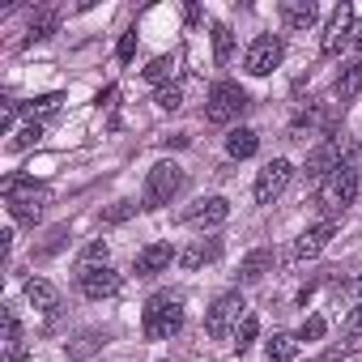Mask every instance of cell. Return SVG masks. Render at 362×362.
<instances>
[{"mask_svg":"<svg viewBox=\"0 0 362 362\" xmlns=\"http://www.w3.org/2000/svg\"><path fill=\"white\" fill-rule=\"evenodd\" d=\"M222 256V239H197L192 247H184L179 252V269H205V264H214Z\"/></svg>","mask_w":362,"mask_h":362,"instance_id":"cell-15","label":"cell"},{"mask_svg":"<svg viewBox=\"0 0 362 362\" xmlns=\"http://www.w3.org/2000/svg\"><path fill=\"white\" fill-rule=\"evenodd\" d=\"M320 18V9L311 5V0H281V22L290 30H311Z\"/></svg>","mask_w":362,"mask_h":362,"instance_id":"cell-16","label":"cell"},{"mask_svg":"<svg viewBox=\"0 0 362 362\" xmlns=\"http://www.w3.org/2000/svg\"><path fill=\"white\" fill-rule=\"evenodd\" d=\"M153 103H158L162 111H179V107H184V86H175V81L162 86V90L153 94Z\"/></svg>","mask_w":362,"mask_h":362,"instance_id":"cell-29","label":"cell"},{"mask_svg":"<svg viewBox=\"0 0 362 362\" xmlns=\"http://www.w3.org/2000/svg\"><path fill=\"white\" fill-rule=\"evenodd\" d=\"M354 166H358V170H362V145H358V153H354Z\"/></svg>","mask_w":362,"mask_h":362,"instance_id":"cell-39","label":"cell"},{"mask_svg":"<svg viewBox=\"0 0 362 362\" xmlns=\"http://www.w3.org/2000/svg\"><path fill=\"white\" fill-rule=\"evenodd\" d=\"M256 149H260V136H256L252 128H235V132L226 136V153H230V158H252Z\"/></svg>","mask_w":362,"mask_h":362,"instance_id":"cell-21","label":"cell"},{"mask_svg":"<svg viewBox=\"0 0 362 362\" xmlns=\"http://www.w3.org/2000/svg\"><path fill=\"white\" fill-rule=\"evenodd\" d=\"M358 94H362V60L337 77V98H341V103H349V98H358Z\"/></svg>","mask_w":362,"mask_h":362,"instance_id":"cell-23","label":"cell"},{"mask_svg":"<svg viewBox=\"0 0 362 362\" xmlns=\"http://www.w3.org/2000/svg\"><path fill=\"white\" fill-rule=\"evenodd\" d=\"M320 337H324V320H320V315L303 320V328H298V341H320Z\"/></svg>","mask_w":362,"mask_h":362,"instance_id":"cell-32","label":"cell"},{"mask_svg":"<svg viewBox=\"0 0 362 362\" xmlns=\"http://www.w3.org/2000/svg\"><path fill=\"white\" fill-rule=\"evenodd\" d=\"M56 26H60V13H56V9H39V13L30 18L26 43H43V39H52V35H56Z\"/></svg>","mask_w":362,"mask_h":362,"instance_id":"cell-20","label":"cell"},{"mask_svg":"<svg viewBox=\"0 0 362 362\" xmlns=\"http://www.w3.org/2000/svg\"><path fill=\"white\" fill-rule=\"evenodd\" d=\"M290 179H294V166L286 158H273L260 175H256V205H273L286 188H290Z\"/></svg>","mask_w":362,"mask_h":362,"instance_id":"cell-9","label":"cell"},{"mask_svg":"<svg viewBox=\"0 0 362 362\" xmlns=\"http://www.w3.org/2000/svg\"><path fill=\"white\" fill-rule=\"evenodd\" d=\"M354 201H358V166H354V162H341V166L324 179V184H320L315 205L324 209V218L337 222V214H345Z\"/></svg>","mask_w":362,"mask_h":362,"instance_id":"cell-1","label":"cell"},{"mask_svg":"<svg viewBox=\"0 0 362 362\" xmlns=\"http://www.w3.org/2000/svg\"><path fill=\"white\" fill-rule=\"evenodd\" d=\"M269 269H273V252H269V247H256V252L243 256V264H239V281L252 286V281H260Z\"/></svg>","mask_w":362,"mask_h":362,"instance_id":"cell-18","label":"cell"},{"mask_svg":"<svg viewBox=\"0 0 362 362\" xmlns=\"http://www.w3.org/2000/svg\"><path fill=\"white\" fill-rule=\"evenodd\" d=\"M341 162H345L341 141H324V145H315V149L307 153V179H311V184H324V179H328Z\"/></svg>","mask_w":362,"mask_h":362,"instance_id":"cell-12","label":"cell"},{"mask_svg":"<svg viewBox=\"0 0 362 362\" xmlns=\"http://www.w3.org/2000/svg\"><path fill=\"white\" fill-rule=\"evenodd\" d=\"M98 264H107V243L103 239H94L86 252H81V260H77V269H98Z\"/></svg>","mask_w":362,"mask_h":362,"instance_id":"cell-30","label":"cell"},{"mask_svg":"<svg viewBox=\"0 0 362 362\" xmlns=\"http://www.w3.org/2000/svg\"><path fill=\"white\" fill-rule=\"evenodd\" d=\"M230 218V201L226 197H205V201H197L188 214H184V222L188 226H201V230H214V226H222Z\"/></svg>","mask_w":362,"mask_h":362,"instance_id":"cell-13","label":"cell"},{"mask_svg":"<svg viewBox=\"0 0 362 362\" xmlns=\"http://www.w3.org/2000/svg\"><path fill=\"white\" fill-rule=\"evenodd\" d=\"M230 56H235V35H230V26H214V60L218 64H230Z\"/></svg>","mask_w":362,"mask_h":362,"instance_id":"cell-25","label":"cell"},{"mask_svg":"<svg viewBox=\"0 0 362 362\" xmlns=\"http://www.w3.org/2000/svg\"><path fill=\"white\" fill-rule=\"evenodd\" d=\"M179 188H184V170H179L175 162H158L145 175V197H141V205L145 209H162V205H170L179 197Z\"/></svg>","mask_w":362,"mask_h":362,"instance_id":"cell-4","label":"cell"},{"mask_svg":"<svg viewBox=\"0 0 362 362\" xmlns=\"http://www.w3.org/2000/svg\"><path fill=\"white\" fill-rule=\"evenodd\" d=\"M170 260H179L170 243H145V247L136 252V260H132V273H136V277H153V273H166Z\"/></svg>","mask_w":362,"mask_h":362,"instance_id":"cell-14","label":"cell"},{"mask_svg":"<svg viewBox=\"0 0 362 362\" xmlns=\"http://www.w3.org/2000/svg\"><path fill=\"white\" fill-rule=\"evenodd\" d=\"M22 358H26V337H22V324L9 307L5 311V362H22Z\"/></svg>","mask_w":362,"mask_h":362,"instance_id":"cell-19","label":"cell"},{"mask_svg":"<svg viewBox=\"0 0 362 362\" xmlns=\"http://www.w3.org/2000/svg\"><path fill=\"white\" fill-rule=\"evenodd\" d=\"M281 56H286V43H281L277 35H260V39L247 47V56H243V69H247L252 77H269V73L281 64Z\"/></svg>","mask_w":362,"mask_h":362,"instance_id":"cell-7","label":"cell"},{"mask_svg":"<svg viewBox=\"0 0 362 362\" xmlns=\"http://www.w3.org/2000/svg\"><path fill=\"white\" fill-rule=\"evenodd\" d=\"M256 337H260V320L247 311V315H243V324L235 328V349H239V354H243V349H252V341H256Z\"/></svg>","mask_w":362,"mask_h":362,"instance_id":"cell-28","label":"cell"},{"mask_svg":"<svg viewBox=\"0 0 362 362\" xmlns=\"http://www.w3.org/2000/svg\"><path fill=\"white\" fill-rule=\"evenodd\" d=\"M77 290H81L86 298L103 303V298H115V294L124 290V277H119L115 269H107V264H98V269H77Z\"/></svg>","mask_w":362,"mask_h":362,"instance_id":"cell-8","label":"cell"},{"mask_svg":"<svg viewBox=\"0 0 362 362\" xmlns=\"http://www.w3.org/2000/svg\"><path fill=\"white\" fill-rule=\"evenodd\" d=\"M184 328V303L170 290H158L149 303H145V337L149 341H166Z\"/></svg>","mask_w":362,"mask_h":362,"instance_id":"cell-2","label":"cell"},{"mask_svg":"<svg viewBox=\"0 0 362 362\" xmlns=\"http://www.w3.org/2000/svg\"><path fill=\"white\" fill-rule=\"evenodd\" d=\"M332 235H337V222L332 218H324V222H315V226H307L298 239H294V247H290V256L294 260H315L328 243H332Z\"/></svg>","mask_w":362,"mask_h":362,"instance_id":"cell-11","label":"cell"},{"mask_svg":"<svg viewBox=\"0 0 362 362\" xmlns=\"http://www.w3.org/2000/svg\"><path fill=\"white\" fill-rule=\"evenodd\" d=\"M354 43H358V47H362V18H358V22H354Z\"/></svg>","mask_w":362,"mask_h":362,"instance_id":"cell-38","label":"cell"},{"mask_svg":"<svg viewBox=\"0 0 362 362\" xmlns=\"http://www.w3.org/2000/svg\"><path fill=\"white\" fill-rule=\"evenodd\" d=\"M345 332L354 337V332H362V303H354V311L345 315Z\"/></svg>","mask_w":362,"mask_h":362,"instance_id":"cell-37","label":"cell"},{"mask_svg":"<svg viewBox=\"0 0 362 362\" xmlns=\"http://www.w3.org/2000/svg\"><path fill=\"white\" fill-rule=\"evenodd\" d=\"M39 136H43V124H26L22 132H13L9 149H30V145H39Z\"/></svg>","mask_w":362,"mask_h":362,"instance_id":"cell-31","label":"cell"},{"mask_svg":"<svg viewBox=\"0 0 362 362\" xmlns=\"http://www.w3.org/2000/svg\"><path fill=\"white\" fill-rule=\"evenodd\" d=\"M132 214H136V205H132V201H119V205L107 214V222H124V218H132Z\"/></svg>","mask_w":362,"mask_h":362,"instance_id":"cell-36","label":"cell"},{"mask_svg":"<svg viewBox=\"0 0 362 362\" xmlns=\"http://www.w3.org/2000/svg\"><path fill=\"white\" fill-rule=\"evenodd\" d=\"M354 9L349 5H337L332 9V18H328V26H324V43H320V52L324 56H341L349 43H354Z\"/></svg>","mask_w":362,"mask_h":362,"instance_id":"cell-10","label":"cell"},{"mask_svg":"<svg viewBox=\"0 0 362 362\" xmlns=\"http://www.w3.org/2000/svg\"><path fill=\"white\" fill-rule=\"evenodd\" d=\"M175 64H179L175 56H158V60H149V69H145V81H153V86L162 90V86L175 77Z\"/></svg>","mask_w":362,"mask_h":362,"instance_id":"cell-26","label":"cell"},{"mask_svg":"<svg viewBox=\"0 0 362 362\" xmlns=\"http://www.w3.org/2000/svg\"><path fill=\"white\" fill-rule=\"evenodd\" d=\"M243 315H247V303H243L239 290H230V294H222V298L209 307V315H205V332H209L214 341H226V337H235V328L243 324Z\"/></svg>","mask_w":362,"mask_h":362,"instance_id":"cell-5","label":"cell"},{"mask_svg":"<svg viewBox=\"0 0 362 362\" xmlns=\"http://www.w3.org/2000/svg\"><path fill=\"white\" fill-rule=\"evenodd\" d=\"M247 107H252V103H247V94H243L235 81H218V86L209 90L205 119H209V124H235V119H239Z\"/></svg>","mask_w":362,"mask_h":362,"instance_id":"cell-6","label":"cell"},{"mask_svg":"<svg viewBox=\"0 0 362 362\" xmlns=\"http://www.w3.org/2000/svg\"><path fill=\"white\" fill-rule=\"evenodd\" d=\"M358 290H362V277H349V281H332V294H337L341 303H345L349 294H358Z\"/></svg>","mask_w":362,"mask_h":362,"instance_id":"cell-33","label":"cell"},{"mask_svg":"<svg viewBox=\"0 0 362 362\" xmlns=\"http://www.w3.org/2000/svg\"><path fill=\"white\" fill-rule=\"evenodd\" d=\"M320 362H362V345H354V341L328 345V349L320 354Z\"/></svg>","mask_w":362,"mask_h":362,"instance_id":"cell-27","label":"cell"},{"mask_svg":"<svg viewBox=\"0 0 362 362\" xmlns=\"http://www.w3.org/2000/svg\"><path fill=\"white\" fill-rule=\"evenodd\" d=\"M115 56H119V60H132V56H136V30H128V35L119 39V47H115Z\"/></svg>","mask_w":362,"mask_h":362,"instance_id":"cell-34","label":"cell"},{"mask_svg":"<svg viewBox=\"0 0 362 362\" xmlns=\"http://www.w3.org/2000/svg\"><path fill=\"white\" fill-rule=\"evenodd\" d=\"M13 119H18V103H13V98H5V107H0V128L9 132V128H13Z\"/></svg>","mask_w":362,"mask_h":362,"instance_id":"cell-35","label":"cell"},{"mask_svg":"<svg viewBox=\"0 0 362 362\" xmlns=\"http://www.w3.org/2000/svg\"><path fill=\"white\" fill-rule=\"evenodd\" d=\"M298 354V337H290V332H273V341H269V362H290Z\"/></svg>","mask_w":362,"mask_h":362,"instance_id":"cell-24","label":"cell"},{"mask_svg":"<svg viewBox=\"0 0 362 362\" xmlns=\"http://www.w3.org/2000/svg\"><path fill=\"white\" fill-rule=\"evenodd\" d=\"M5 205H9V214L18 218V222H26V226H35L39 218H43V205H47V188H39L35 179H5Z\"/></svg>","mask_w":362,"mask_h":362,"instance_id":"cell-3","label":"cell"},{"mask_svg":"<svg viewBox=\"0 0 362 362\" xmlns=\"http://www.w3.org/2000/svg\"><path fill=\"white\" fill-rule=\"evenodd\" d=\"M60 107H64V94H43V98L26 103V115H30V124H39V119H52V115H60Z\"/></svg>","mask_w":362,"mask_h":362,"instance_id":"cell-22","label":"cell"},{"mask_svg":"<svg viewBox=\"0 0 362 362\" xmlns=\"http://www.w3.org/2000/svg\"><path fill=\"white\" fill-rule=\"evenodd\" d=\"M26 303H30L35 311H47V315H52V311L60 307V290H56L52 281H43V277H30V281H26Z\"/></svg>","mask_w":362,"mask_h":362,"instance_id":"cell-17","label":"cell"}]
</instances>
